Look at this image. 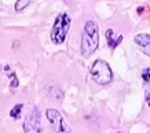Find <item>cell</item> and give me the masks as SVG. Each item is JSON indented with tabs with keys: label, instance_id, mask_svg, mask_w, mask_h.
<instances>
[{
	"label": "cell",
	"instance_id": "obj_6",
	"mask_svg": "<svg viewBox=\"0 0 150 133\" xmlns=\"http://www.w3.org/2000/svg\"><path fill=\"white\" fill-rule=\"evenodd\" d=\"M134 41L139 47V50L145 54V55L150 56V34H146V33H141L135 36Z\"/></svg>",
	"mask_w": 150,
	"mask_h": 133
},
{
	"label": "cell",
	"instance_id": "obj_11",
	"mask_svg": "<svg viewBox=\"0 0 150 133\" xmlns=\"http://www.w3.org/2000/svg\"><path fill=\"white\" fill-rule=\"evenodd\" d=\"M146 102H147V104L150 106V88L146 89Z\"/></svg>",
	"mask_w": 150,
	"mask_h": 133
},
{
	"label": "cell",
	"instance_id": "obj_1",
	"mask_svg": "<svg viewBox=\"0 0 150 133\" xmlns=\"http://www.w3.org/2000/svg\"><path fill=\"white\" fill-rule=\"evenodd\" d=\"M99 46V28L95 21H87L81 34V54L86 58L91 56Z\"/></svg>",
	"mask_w": 150,
	"mask_h": 133
},
{
	"label": "cell",
	"instance_id": "obj_4",
	"mask_svg": "<svg viewBox=\"0 0 150 133\" xmlns=\"http://www.w3.org/2000/svg\"><path fill=\"white\" fill-rule=\"evenodd\" d=\"M46 115L55 133H72L70 125L65 121L64 117L61 115V113L57 108H48L46 111Z\"/></svg>",
	"mask_w": 150,
	"mask_h": 133
},
{
	"label": "cell",
	"instance_id": "obj_5",
	"mask_svg": "<svg viewBox=\"0 0 150 133\" xmlns=\"http://www.w3.org/2000/svg\"><path fill=\"white\" fill-rule=\"evenodd\" d=\"M23 133H39L40 132V110L39 107H32L23 121Z\"/></svg>",
	"mask_w": 150,
	"mask_h": 133
},
{
	"label": "cell",
	"instance_id": "obj_7",
	"mask_svg": "<svg viewBox=\"0 0 150 133\" xmlns=\"http://www.w3.org/2000/svg\"><path fill=\"white\" fill-rule=\"evenodd\" d=\"M106 41H108V46H109L110 50H114L120 43L123 41V34H118L116 37V32L113 29H108L106 30Z\"/></svg>",
	"mask_w": 150,
	"mask_h": 133
},
{
	"label": "cell",
	"instance_id": "obj_9",
	"mask_svg": "<svg viewBox=\"0 0 150 133\" xmlns=\"http://www.w3.org/2000/svg\"><path fill=\"white\" fill-rule=\"evenodd\" d=\"M32 0H17V3H15V10L17 11H22V10H25L29 6V3H30Z\"/></svg>",
	"mask_w": 150,
	"mask_h": 133
},
{
	"label": "cell",
	"instance_id": "obj_10",
	"mask_svg": "<svg viewBox=\"0 0 150 133\" xmlns=\"http://www.w3.org/2000/svg\"><path fill=\"white\" fill-rule=\"evenodd\" d=\"M142 78H143V81H145V83L150 84V67L143 69V71H142Z\"/></svg>",
	"mask_w": 150,
	"mask_h": 133
},
{
	"label": "cell",
	"instance_id": "obj_3",
	"mask_svg": "<svg viewBox=\"0 0 150 133\" xmlns=\"http://www.w3.org/2000/svg\"><path fill=\"white\" fill-rule=\"evenodd\" d=\"M90 74H91L92 80L96 84H99V85H108L113 80V73H112L110 66L105 60H100V59L94 62V64L90 69Z\"/></svg>",
	"mask_w": 150,
	"mask_h": 133
},
{
	"label": "cell",
	"instance_id": "obj_8",
	"mask_svg": "<svg viewBox=\"0 0 150 133\" xmlns=\"http://www.w3.org/2000/svg\"><path fill=\"white\" fill-rule=\"evenodd\" d=\"M23 108V104H15L13 107V110L10 111V117L14 119H18L19 117H21V111H22Z\"/></svg>",
	"mask_w": 150,
	"mask_h": 133
},
{
	"label": "cell",
	"instance_id": "obj_2",
	"mask_svg": "<svg viewBox=\"0 0 150 133\" xmlns=\"http://www.w3.org/2000/svg\"><path fill=\"white\" fill-rule=\"evenodd\" d=\"M70 25H72V19L68 13L59 14L52 25V29H51V41L54 44H62L68 36Z\"/></svg>",
	"mask_w": 150,
	"mask_h": 133
}]
</instances>
